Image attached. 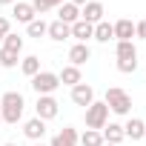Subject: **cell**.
Instances as JSON below:
<instances>
[{"mask_svg": "<svg viewBox=\"0 0 146 146\" xmlns=\"http://www.w3.org/2000/svg\"><path fill=\"white\" fill-rule=\"evenodd\" d=\"M106 123H109V106H106L103 100H95L92 106H86V126H89V129L100 132Z\"/></svg>", "mask_w": 146, "mask_h": 146, "instance_id": "3", "label": "cell"}, {"mask_svg": "<svg viewBox=\"0 0 146 146\" xmlns=\"http://www.w3.org/2000/svg\"><path fill=\"white\" fill-rule=\"evenodd\" d=\"M103 103H106L109 112H115V115H129V112H132V98H129V92H123L120 86H109Z\"/></svg>", "mask_w": 146, "mask_h": 146, "instance_id": "2", "label": "cell"}, {"mask_svg": "<svg viewBox=\"0 0 146 146\" xmlns=\"http://www.w3.org/2000/svg\"><path fill=\"white\" fill-rule=\"evenodd\" d=\"M57 112H60V103H57L52 95H40V98H37V103H35V117H40V120H54Z\"/></svg>", "mask_w": 146, "mask_h": 146, "instance_id": "5", "label": "cell"}, {"mask_svg": "<svg viewBox=\"0 0 146 146\" xmlns=\"http://www.w3.org/2000/svg\"><path fill=\"white\" fill-rule=\"evenodd\" d=\"M57 86H60V78H57V72H43V69H40L37 75L32 78V89L37 92V98H40V95H52Z\"/></svg>", "mask_w": 146, "mask_h": 146, "instance_id": "4", "label": "cell"}, {"mask_svg": "<svg viewBox=\"0 0 146 146\" xmlns=\"http://www.w3.org/2000/svg\"><path fill=\"white\" fill-rule=\"evenodd\" d=\"M78 143H80V135H78L75 126H63V129L49 140V146H78Z\"/></svg>", "mask_w": 146, "mask_h": 146, "instance_id": "8", "label": "cell"}, {"mask_svg": "<svg viewBox=\"0 0 146 146\" xmlns=\"http://www.w3.org/2000/svg\"><path fill=\"white\" fill-rule=\"evenodd\" d=\"M20 63V54H15V52H6V49H0V66L3 69H15Z\"/></svg>", "mask_w": 146, "mask_h": 146, "instance_id": "25", "label": "cell"}, {"mask_svg": "<svg viewBox=\"0 0 146 146\" xmlns=\"http://www.w3.org/2000/svg\"><path fill=\"white\" fill-rule=\"evenodd\" d=\"M103 15H106V9H103L100 0H89L86 6H80V20H86V23H92V26H98V23L103 20Z\"/></svg>", "mask_w": 146, "mask_h": 146, "instance_id": "6", "label": "cell"}, {"mask_svg": "<svg viewBox=\"0 0 146 146\" xmlns=\"http://www.w3.org/2000/svg\"><path fill=\"white\" fill-rule=\"evenodd\" d=\"M100 135H103V143H112V146H120V143L126 140L120 123H106V126L100 129Z\"/></svg>", "mask_w": 146, "mask_h": 146, "instance_id": "11", "label": "cell"}, {"mask_svg": "<svg viewBox=\"0 0 146 146\" xmlns=\"http://www.w3.org/2000/svg\"><path fill=\"white\" fill-rule=\"evenodd\" d=\"M0 46H3V35H0Z\"/></svg>", "mask_w": 146, "mask_h": 146, "instance_id": "34", "label": "cell"}, {"mask_svg": "<svg viewBox=\"0 0 146 146\" xmlns=\"http://www.w3.org/2000/svg\"><path fill=\"white\" fill-rule=\"evenodd\" d=\"M46 35L54 40V43H60V40H66V37H72V26H66V23H60V20H54V23H49V29H46Z\"/></svg>", "mask_w": 146, "mask_h": 146, "instance_id": "19", "label": "cell"}, {"mask_svg": "<svg viewBox=\"0 0 146 146\" xmlns=\"http://www.w3.org/2000/svg\"><path fill=\"white\" fill-rule=\"evenodd\" d=\"M57 20H60V23H66V26L78 23V20H80V9H78L75 3H69V0H66V3H60V6H57Z\"/></svg>", "mask_w": 146, "mask_h": 146, "instance_id": "12", "label": "cell"}, {"mask_svg": "<svg viewBox=\"0 0 146 146\" xmlns=\"http://www.w3.org/2000/svg\"><path fill=\"white\" fill-rule=\"evenodd\" d=\"M46 29H49V23L43 20V17H35L29 26H26V32H29V37H43L46 35Z\"/></svg>", "mask_w": 146, "mask_h": 146, "instance_id": "23", "label": "cell"}, {"mask_svg": "<svg viewBox=\"0 0 146 146\" xmlns=\"http://www.w3.org/2000/svg\"><path fill=\"white\" fill-rule=\"evenodd\" d=\"M20 72H23L26 78H35L37 72H40V57H37V54H26V57L20 60Z\"/></svg>", "mask_w": 146, "mask_h": 146, "instance_id": "20", "label": "cell"}, {"mask_svg": "<svg viewBox=\"0 0 146 146\" xmlns=\"http://www.w3.org/2000/svg\"><path fill=\"white\" fill-rule=\"evenodd\" d=\"M12 15H15V20H17V23H26V26L37 17V15H35V9H32V3H23V0H17V3L12 6Z\"/></svg>", "mask_w": 146, "mask_h": 146, "instance_id": "15", "label": "cell"}, {"mask_svg": "<svg viewBox=\"0 0 146 146\" xmlns=\"http://www.w3.org/2000/svg\"><path fill=\"white\" fill-rule=\"evenodd\" d=\"M72 103L75 106H92L95 103V89L89 83H78V86H72Z\"/></svg>", "mask_w": 146, "mask_h": 146, "instance_id": "7", "label": "cell"}, {"mask_svg": "<svg viewBox=\"0 0 146 146\" xmlns=\"http://www.w3.org/2000/svg\"><path fill=\"white\" fill-rule=\"evenodd\" d=\"M92 40H98V43H109V40H115V29H112V23L100 20V23L95 26V37H92Z\"/></svg>", "mask_w": 146, "mask_h": 146, "instance_id": "21", "label": "cell"}, {"mask_svg": "<svg viewBox=\"0 0 146 146\" xmlns=\"http://www.w3.org/2000/svg\"><path fill=\"white\" fill-rule=\"evenodd\" d=\"M0 49H6V52H15V54H20L23 52V37L20 35H15V32H9L6 37H3V46Z\"/></svg>", "mask_w": 146, "mask_h": 146, "instance_id": "22", "label": "cell"}, {"mask_svg": "<svg viewBox=\"0 0 146 146\" xmlns=\"http://www.w3.org/2000/svg\"><path fill=\"white\" fill-rule=\"evenodd\" d=\"M9 32H12V23H9V17H3V15H0V35L6 37Z\"/></svg>", "mask_w": 146, "mask_h": 146, "instance_id": "28", "label": "cell"}, {"mask_svg": "<svg viewBox=\"0 0 146 146\" xmlns=\"http://www.w3.org/2000/svg\"><path fill=\"white\" fill-rule=\"evenodd\" d=\"M117 72H120V75H132V72H137V60H117Z\"/></svg>", "mask_w": 146, "mask_h": 146, "instance_id": "26", "label": "cell"}, {"mask_svg": "<svg viewBox=\"0 0 146 146\" xmlns=\"http://www.w3.org/2000/svg\"><path fill=\"white\" fill-rule=\"evenodd\" d=\"M115 57L117 60H137V49L132 40H117L115 43Z\"/></svg>", "mask_w": 146, "mask_h": 146, "instance_id": "18", "label": "cell"}, {"mask_svg": "<svg viewBox=\"0 0 146 146\" xmlns=\"http://www.w3.org/2000/svg\"><path fill=\"white\" fill-rule=\"evenodd\" d=\"M123 135H126L129 140H143V135H146V123H143L140 117H129V120L123 123Z\"/></svg>", "mask_w": 146, "mask_h": 146, "instance_id": "13", "label": "cell"}, {"mask_svg": "<svg viewBox=\"0 0 146 146\" xmlns=\"http://www.w3.org/2000/svg\"><path fill=\"white\" fill-rule=\"evenodd\" d=\"M23 109H26V100H23L20 92H6L0 98V117L9 126H17L23 120Z\"/></svg>", "mask_w": 146, "mask_h": 146, "instance_id": "1", "label": "cell"}, {"mask_svg": "<svg viewBox=\"0 0 146 146\" xmlns=\"http://www.w3.org/2000/svg\"><path fill=\"white\" fill-rule=\"evenodd\" d=\"M86 60H92V49H89V43H75L69 49V66H83Z\"/></svg>", "mask_w": 146, "mask_h": 146, "instance_id": "10", "label": "cell"}, {"mask_svg": "<svg viewBox=\"0 0 146 146\" xmlns=\"http://www.w3.org/2000/svg\"><path fill=\"white\" fill-rule=\"evenodd\" d=\"M23 135H26L29 140L40 143V140L46 137V120H40V117H32V120H26V123H23Z\"/></svg>", "mask_w": 146, "mask_h": 146, "instance_id": "9", "label": "cell"}, {"mask_svg": "<svg viewBox=\"0 0 146 146\" xmlns=\"http://www.w3.org/2000/svg\"><path fill=\"white\" fill-rule=\"evenodd\" d=\"M69 3H75V6L80 9V6H86V3H89V0H69Z\"/></svg>", "mask_w": 146, "mask_h": 146, "instance_id": "30", "label": "cell"}, {"mask_svg": "<svg viewBox=\"0 0 146 146\" xmlns=\"http://www.w3.org/2000/svg\"><path fill=\"white\" fill-rule=\"evenodd\" d=\"M57 78H60L63 86H78V83H83V75H80L78 66H63V69L57 72Z\"/></svg>", "mask_w": 146, "mask_h": 146, "instance_id": "16", "label": "cell"}, {"mask_svg": "<svg viewBox=\"0 0 146 146\" xmlns=\"http://www.w3.org/2000/svg\"><path fill=\"white\" fill-rule=\"evenodd\" d=\"M135 37L146 40V20H137V23H135Z\"/></svg>", "mask_w": 146, "mask_h": 146, "instance_id": "27", "label": "cell"}, {"mask_svg": "<svg viewBox=\"0 0 146 146\" xmlns=\"http://www.w3.org/2000/svg\"><path fill=\"white\" fill-rule=\"evenodd\" d=\"M0 123H3V117H0Z\"/></svg>", "mask_w": 146, "mask_h": 146, "instance_id": "36", "label": "cell"}, {"mask_svg": "<svg viewBox=\"0 0 146 146\" xmlns=\"http://www.w3.org/2000/svg\"><path fill=\"white\" fill-rule=\"evenodd\" d=\"M112 29H115V40H132L135 37V23L126 20V17H120L117 23H112Z\"/></svg>", "mask_w": 146, "mask_h": 146, "instance_id": "17", "label": "cell"}, {"mask_svg": "<svg viewBox=\"0 0 146 146\" xmlns=\"http://www.w3.org/2000/svg\"><path fill=\"white\" fill-rule=\"evenodd\" d=\"M80 146H103V135L95 132V129H86L80 135Z\"/></svg>", "mask_w": 146, "mask_h": 146, "instance_id": "24", "label": "cell"}, {"mask_svg": "<svg viewBox=\"0 0 146 146\" xmlns=\"http://www.w3.org/2000/svg\"><path fill=\"white\" fill-rule=\"evenodd\" d=\"M103 146H112V143H103Z\"/></svg>", "mask_w": 146, "mask_h": 146, "instance_id": "35", "label": "cell"}, {"mask_svg": "<svg viewBox=\"0 0 146 146\" xmlns=\"http://www.w3.org/2000/svg\"><path fill=\"white\" fill-rule=\"evenodd\" d=\"M35 146H49V143H43V140H40V143H35Z\"/></svg>", "mask_w": 146, "mask_h": 146, "instance_id": "32", "label": "cell"}, {"mask_svg": "<svg viewBox=\"0 0 146 146\" xmlns=\"http://www.w3.org/2000/svg\"><path fill=\"white\" fill-rule=\"evenodd\" d=\"M72 37H75L78 43H89L95 37V26L86 23V20H78V23H72Z\"/></svg>", "mask_w": 146, "mask_h": 146, "instance_id": "14", "label": "cell"}, {"mask_svg": "<svg viewBox=\"0 0 146 146\" xmlns=\"http://www.w3.org/2000/svg\"><path fill=\"white\" fill-rule=\"evenodd\" d=\"M43 3H46L49 9H54V6H60V3H66V0H43Z\"/></svg>", "mask_w": 146, "mask_h": 146, "instance_id": "29", "label": "cell"}, {"mask_svg": "<svg viewBox=\"0 0 146 146\" xmlns=\"http://www.w3.org/2000/svg\"><path fill=\"white\" fill-rule=\"evenodd\" d=\"M3 146H17V143H3Z\"/></svg>", "mask_w": 146, "mask_h": 146, "instance_id": "33", "label": "cell"}, {"mask_svg": "<svg viewBox=\"0 0 146 146\" xmlns=\"http://www.w3.org/2000/svg\"><path fill=\"white\" fill-rule=\"evenodd\" d=\"M17 0H0V6H15Z\"/></svg>", "mask_w": 146, "mask_h": 146, "instance_id": "31", "label": "cell"}, {"mask_svg": "<svg viewBox=\"0 0 146 146\" xmlns=\"http://www.w3.org/2000/svg\"><path fill=\"white\" fill-rule=\"evenodd\" d=\"M143 140H146V135H143Z\"/></svg>", "mask_w": 146, "mask_h": 146, "instance_id": "37", "label": "cell"}]
</instances>
